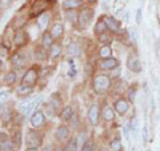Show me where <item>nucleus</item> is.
<instances>
[{
  "label": "nucleus",
  "mask_w": 160,
  "mask_h": 151,
  "mask_svg": "<svg viewBox=\"0 0 160 151\" xmlns=\"http://www.w3.org/2000/svg\"><path fill=\"white\" fill-rule=\"evenodd\" d=\"M67 52H68V55H71V56H78L79 55V47H78V44H71V46L68 47V49H67Z\"/></svg>",
  "instance_id": "nucleus-31"
},
{
  "label": "nucleus",
  "mask_w": 160,
  "mask_h": 151,
  "mask_svg": "<svg viewBox=\"0 0 160 151\" xmlns=\"http://www.w3.org/2000/svg\"><path fill=\"white\" fill-rule=\"evenodd\" d=\"M32 91H33V87L32 86H27V84H22L16 88L18 96H27V95L32 94Z\"/></svg>",
  "instance_id": "nucleus-15"
},
{
  "label": "nucleus",
  "mask_w": 160,
  "mask_h": 151,
  "mask_svg": "<svg viewBox=\"0 0 160 151\" xmlns=\"http://www.w3.org/2000/svg\"><path fill=\"white\" fill-rule=\"evenodd\" d=\"M49 107H51L55 112H59L60 107H62V100L60 98H58V95H53L51 98V102H49Z\"/></svg>",
  "instance_id": "nucleus-21"
},
{
  "label": "nucleus",
  "mask_w": 160,
  "mask_h": 151,
  "mask_svg": "<svg viewBox=\"0 0 160 151\" xmlns=\"http://www.w3.org/2000/svg\"><path fill=\"white\" fill-rule=\"evenodd\" d=\"M56 137L59 140H66L69 137V131L66 126H59L56 130Z\"/></svg>",
  "instance_id": "nucleus-19"
},
{
  "label": "nucleus",
  "mask_w": 160,
  "mask_h": 151,
  "mask_svg": "<svg viewBox=\"0 0 160 151\" xmlns=\"http://www.w3.org/2000/svg\"><path fill=\"white\" fill-rule=\"evenodd\" d=\"M129 130H131V133H133V135H136V131H138V119L133 118L131 120V123H129Z\"/></svg>",
  "instance_id": "nucleus-36"
},
{
  "label": "nucleus",
  "mask_w": 160,
  "mask_h": 151,
  "mask_svg": "<svg viewBox=\"0 0 160 151\" xmlns=\"http://www.w3.org/2000/svg\"><path fill=\"white\" fill-rule=\"evenodd\" d=\"M99 55H100V58H102V59L111 58V55H112V49H111V47H109L108 44H106V46H103L102 48H100Z\"/></svg>",
  "instance_id": "nucleus-24"
},
{
  "label": "nucleus",
  "mask_w": 160,
  "mask_h": 151,
  "mask_svg": "<svg viewBox=\"0 0 160 151\" xmlns=\"http://www.w3.org/2000/svg\"><path fill=\"white\" fill-rule=\"evenodd\" d=\"M48 19H49V16H48V13H46V12H44V13H42V15H40V16H39L38 22H39V27L42 28V29H43L44 27L47 26V22H48Z\"/></svg>",
  "instance_id": "nucleus-26"
},
{
  "label": "nucleus",
  "mask_w": 160,
  "mask_h": 151,
  "mask_svg": "<svg viewBox=\"0 0 160 151\" xmlns=\"http://www.w3.org/2000/svg\"><path fill=\"white\" fill-rule=\"evenodd\" d=\"M109 147H111L112 151H122V142L119 139H113L111 144H109Z\"/></svg>",
  "instance_id": "nucleus-32"
},
{
  "label": "nucleus",
  "mask_w": 160,
  "mask_h": 151,
  "mask_svg": "<svg viewBox=\"0 0 160 151\" xmlns=\"http://www.w3.org/2000/svg\"><path fill=\"white\" fill-rule=\"evenodd\" d=\"M42 100H43L42 96L35 98V99H31V100H27V102H24V103H22V104L19 106V111L22 112L23 115H28L35 107H38V106L42 103Z\"/></svg>",
  "instance_id": "nucleus-3"
},
{
  "label": "nucleus",
  "mask_w": 160,
  "mask_h": 151,
  "mask_svg": "<svg viewBox=\"0 0 160 151\" xmlns=\"http://www.w3.org/2000/svg\"><path fill=\"white\" fill-rule=\"evenodd\" d=\"M26 151H38V148H28V147H27Z\"/></svg>",
  "instance_id": "nucleus-43"
},
{
  "label": "nucleus",
  "mask_w": 160,
  "mask_h": 151,
  "mask_svg": "<svg viewBox=\"0 0 160 151\" xmlns=\"http://www.w3.org/2000/svg\"><path fill=\"white\" fill-rule=\"evenodd\" d=\"M95 32H96L98 35H102V34H104V32H107V29H108V26L106 24V22H104V19L103 18H100L98 22H96V24H95Z\"/></svg>",
  "instance_id": "nucleus-16"
},
{
  "label": "nucleus",
  "mask_w": 160,
  "mask_h": 151,
  "mask_svg": "<svg viewBox=\"0 0 160 151\" xmlns=\"http://www.w3.org/2000/svg\"><path fill=\"white\" fill-rule=\"evenodd\" d=\"M89 3H95V2H98V0H88Z\"/></svg>",
  "instance_id": "nucleus-45"
},
{
  "label": "nucleus",
  "mask_w": 160,
  "mask_h": 151,
  "mask_svg": "<svg viewBox=\"0 0 160 151\" xmlns=\"http://www.w3.org/2000/svg\"><path fill=\"white\" fill-rule=\"evenodd\" d=\"M93 16V11L89 8H83V11H80L79 16H78V22H79V26L82 28H86L88 27L89 22H91V19Z\"/></svg>",
  "instance_id": "nucleus-4"
},
{
  "label": "nucleus",
  "mask_w": 160,
  "mask_h": 151,
  "mask_svg": "<svg viewBox=\"0 0 160 151\" xmlns=\"http://www.w3.org/2000/svg\"><path fill=\"white\" fill-rule=\"evenodd\" d=\"M27 40H28V36H27V34L24 31H18L16 34H15L13 43H15V46L16 47H23L24 44L27 43Z\"/></svg>",
  "instance_id": "nucleus-12"
},
{
  "label": "nucleus",
  "mask_w": 160,
  "mask_h": 151,
  "mask_svg": "<svg viewBox=\"0 0 160 151\" xmlns=\"http://www.w3.org/2000/svg\"><path fill=\"white\" fill-rule=\"evenodd\" d=\"M6 140H8V138H7V135H4V134L2 133V142H6Z\"/></svg>",
  "instance_id": "nucleus-42"
},
{
  "label": "nucleus",
  "mask_w": 160,
  "mask_h": 151,
  "mask_svg": "<svg viewBox=\"0 0 160 151\" xmlns=\"http://www.w3.org/2000/svg\"><path fill=\"white\" fill-rule=\"evenodd\" d=\"M88 120H89V123L93 124V126H96L99 123V107H98V104L91 106V108L88 110Z\"/></svg>",
  "instance_id": "nucleus-9"
},
{
  "label": "nucleus",
  "mask_w": 160,
  "mask_h": 151,
  "mask_svg": "<svg viewBox=\"0 0 160 151\" xmlns=\"http://www.w3.org/2000/svg\"><path fill=\"white\" fill-rule=\"evenodd\" d=\"M36 80H38V71L35 68H29L22 79V84L35 86L36 84Z\"/></svg>",
  "instance_id": "nucleus-6"
},
{
  "label": "nucleus",
  "mask_w": 160,
  "mask_h": 151,
  "mask_svg": "<svg viewBox=\"0 0 160 151\" xmlns=\"http://www.w3.org/2000/svg\"><path fill=\"white\" fill-rule=\"evenodd\" d=\"M66 151H79L78 148V140L76 139H71L66 146Z\"/></svg>",
  "instance_id": "nucleus-27"
},
{
  "label": "nucleus",
  "mask_w": 160,
  "mask_h": 151,
  "mask_svg": "<svg viewBox=\"0 0 160 151\" xmlns=\"http://www.w3.org/2000/svg\"><path fill=\"white\" fill-rule=\"evenodd\" d=\"M82 6V0H64L63 8L64 9H75Z\"/></svg>",
  "instance_id": "nucleus-18"
},
{
  "label": "nucleus",
  "mask_w": 160,
  "mask_h": 151,
  "mask_svg": "<svg viewBox=\"0 0 160 151\" xmlns=\"http://www.w3.org/2000/svg\"><path fill=\"white\" fill-rule=\"evenodd\" d=\"M44 120H46V118H44V114L42 111H35L31 117V124L38 128L44 124Z\"/></svg>",
  "instance_id": "nucleus-10"
},
{
  "label": "nucleus",
  "mask_w": 160,
  "mask_h": 151,
  "mask_svg": "<svg viewBox=\"0 0 160 151\" xmlns=\"http://www.w3.org/2000/svg\"><path fill=\"white\" fill-rule=\"evenodd\" d=\"M35 56H36V59L39 60V62H43V60L47 59V52H46V48H36L35 49Z\"/></svg>",
  "instance_id": "nucleus-25"
},
{
  "label": "nucleus",
  "mask_w": 160,
  "mask_h": 151,
  "mask_svg": "<svg viewBox=\"0 0 160 151\" xmlns=\"http://www.w3.org/2000/svg\"><path fill=\"white\" fill-rule=\"evenodd\" d=\"M103 19L108 26V29H111L112 32H120V23L119 22H116L115 19L109 18V16H103Z\"/></svg>",
  "instance_id": "nucleus-13"
},
{
  "label": "nucleus",
  "mask_w": 160,
  "mask_h": 151,
  "mask_svg": "<svg viewBox=\"0 0 160 151\" xmlns=\"http://www.w3.org/2000/svg\"><path fill=\"white\" fill-rule=\"evenodd\" d=\"M43 151H52V150H51V148H48V147H47V148H44Z\"/></svg>",
  "instance_id": "nucleus-44"
},
{
  "label": "nucleus",
  "mask_w": 160,
  "mask_h": 151,
  "mask_svg": "<svg viewBox=\"0 0 160 151\" xmlns=\"http://www.w3.org/2000/svg\"><path fill=\"white\" fill-rule=\"evenodd\" d=\"M73 117V111H72V107H66L62 111V114H60V118H62V120H64V122H67V120H71Z\"/></svg>",
  "instance_id": "nucleus-23"
},
{
  "label": "nucleus",
  "mask_w": 160,
  "mask_h": 151,
  "mask_svg": "<svg viewBox=\"0 0 160 151\" xmlns=\"http://www.w3.org/2000/svg\"><path fill=\"white\" fill-rule=\"evenodd\" d=\"M80 151H92V144H91V143H89L88 140H87V142H86V144L83 146V147H82V150H80Z\"/></svg>",
  "instance_id": "nucleus-39"
},
{
  "label": "nucleus",
  "mask_w": 160,
  "mask_h": 151,
  "mask_svg": "<svg viewBox=\"0 0 160 151\" xmlns=\"http://www.w3.org/2000/svg\"><path fill=\"white\" fill-rule=\"evenodd\" d=\"M127 67L128 70H131L132 72H140L142 71V64L136 55H129L127 58Z\"/></svg>",
  "instance_id": "nucleus-7"
},
{
  "label": "nucleus",
  "mask_w": 160,
  "mask_h": 151,
  "mask_svg": "<svg viewBox=\"0 0 160 151\" xmlns=\"http://www.w3.org/2000/svg\"><path fill=\"white\" fill-rule=\"evenodd\" d=\"M113 107H115V110H116V112L118 114H120V115H124L127 111H128V102L126 99H118L116 102H115V104H113Z\"/></svg>",
  "instance_id": "nucleus-11"
},
{
  "label": "nucleus",
  "mask_w": 160,
  "mask_h": 151,
  "mask_svg": "<svg viewBox=\"0 0 160 151\" xmlns=\"http://www.w3.org/2000/svg\"><path fill=\"white\" fill-rule=\"evenodd\" d=\"M142 22V9H138V13H136V23L140 24Z\"/></svg>",
  "instance_id": "nucleus-40"
},
{
  "label": "nucleus",
  "mask_w": 160,
  "mask_h": 151,
  "mask_svg": "<svg viewBox=\"0 0 160 151\" xmlns=\"http://www.w3.org/2000/svg\"><path fill=\"white\" fill-rule=\"evenodd\" d=\"M127 95H128V100H129V102L133 103L135 102V95H136V90H135V88H129Z\"/></svg>",
  "instance_id": "nucleus-37"
},
{
  "label": "nucleus",
  "mask_w": 160,
  "mask_h": 151,
  "mask_svg": "<svg viewBox=\"0 0 160 151\" xmlns=\"http://www.w3.org/2000/svg\"><path fill=\"white\" fill-rule=\"evenodd\" d=\"M63 31H64L63 24H62V23H56V24H53V27L51 28L49 34H51V36H52L53 39H59V38L63 35Z\"/></svg>",
  "instance_id": "nucleus-14"
},
{
  "label": "nucleus",
  "mask_w": 160,
  "mask_h": 151,
  "mask_svg": "<svg viewBox=\"0 0 160 151\" xmlns=\"http://www.w3.org/2000/svg\"><path fill=\"white\" fill-rule=\"evenodd\" d=\"M102 115H103V118L107 120V122H111V120H113L115 119V112H113V110L109 107V106H106V107L103 108V112H102Z\"/></svg>",
  "instance_id": "nucleus-20"
},
{
  "label": "nucleus",
  "mask_w": 160,
  "mask_h": 151,
  "mask_svg": "<svg viewBox=\"0 0 160 151\" xmlns=\"http://www.w3.org/2000/svg\"><path fill=\"white\" fill-rule=\"evenodd\" d=\"M109 86H111V80L107 75H96L93 79V90L96 91L98 94H104L106 91H108Z\"/></svg>",
  "instance_id": "nucleus-1"
},
{
  "label": "nucleus",
  "mask_w": 160,
  "mask_h": 151,
  "mask_svg": "<svg viewBox=\"0 0 160 151\" xmlns=\"http://www.w3.org/2000/svg\"><path fill=\"white\" fill-rule=\"evenodd\" d=\"M99 40L102 43H104V44H108V43H111V36H109L107 32H104L102 35H99Z\"/></svg>",
  "instance_id": "nucleus-35"
},
{
  "label": "nucleus",
  "mask_w": 160,
  "mask_h": 151,
  "mask_svg": "<svg viewBox=\"0 0 160 151\" xmlns=\"http://www.w3.org/2000/svg\"><path fill=\"white\" fill-rule=\"evenodd\" d=\"M42 43H43V47L44 48H51L53 46V38L51 36V34H49V32H44L43 39H42Z\"/></svg>",
  "instance_id": "nucleus-22"
},
{
  "label": "nucleus",
  "mask_w": 160,
  "mask_h": 151,
  "mask_svg": "<svg viewBox=\"0 0 160 151\" xmlns=\"http://www.w3.org/2000/svg\"><path fill=\"white\" fill-rule=\"evenodd\" d=\"M60 52H62V48H60V46H58V44H53V46L49 48V54H51V58H58Z\"/></svg>",
  "instance_id": "nucleus-28"
},
{
  "label": "nucleus",
  "mask_w": 160,
  "mask_h": 151,
  "mask_svg": "<svg viewBox=\"0 0 160 151\" xmlns=\"http://www.w3.org/2000/svg\"><path fill=\"white\" fill-rule=\"evenodd\" d=\"M142 135H143V143L146 144L148 142V130H147V126H144V127H143Z\"/></svg>",
  "instance_id": "nucleus-38"
},
{
  "label": "nucleus",
  "mask_w": 160,
  "mask_h": 151,
  "mask_svg": "<svg viewBox=\"0 0 160 151\" xmlns=\"http://www.w3.org/2000/svg\"><path fill=\"white\" fill-rule=\"evenodd\" d=\"M13 142L11 140H6V142H2V148L0 151H13Z\"/></svg>",
  "instance_id": "nucleus-29"
},
{
  "label": "nucleus",
  "mask_w": 160,
  "mask_h": 151,
  "mask_svg": "<svg viewBox=\"0 0 160 151\" xmlns=\"http://www.w3.org/2000/svg\"><path fill=\"white\" fill-rule=\"evenodd\" d=\"M12 142H13V144L16 146V147H19V146L22 144V133H20V131L15 133V134H13V140H12Z\"/></svg>",
  "instance_id": "nucleus-34"
},
{
  "label": "nucleus",
  "mask_w": 160,
  "mask_h": 151,
  "mask_svg": "<svg viewBox=\"0 0 160 151\" xmlns=\"http://www.w3.org/2000/svg\"><path fill=\"white\" fill-rule=\"evenodd\" d=\"M56 151H62V150H56Z\"/></svg>",
  "instance_id": "nucleus-46"
},
{
  "label": "nucleus",
  "mask_w": 160,
  "mask_h": 151,
  "mask_svg": "<svg viewBox=\"0 0 160 151\" xmlns=\"http://www.w3.org/2000/svg\"><path fill=\"white\" fill-rule=\"evenodd\" d=\"M43 143V139L40 137V134H38L36 131L33 130H29L27 133V137H26V144L28 148H38L40 147Z\"/></svg>",
  "instance_id": "nucleus-2"
},
{
  "label": "nucleus",
  "mask_w": 160,
  "mask_h": 151,
  "mask_svg": "<svg viewBox=\"0 0 160 151\" xmlns=\"http://www.w3.org/2000/svg\"><path fill=\"white\" fill-rule=\"evenodd\" d=\"M86 138H87V137H86V134H84V133H82V134H80L79 137H78L76 140H78V148H79V151L82 150V147H83L84 144H86V142H87Z\"/></svg>",
  "instance_id": "nucleus-33"
},
{
  "label": "nucleus",
  "mask_w": 160,
  "mask_h": 151,
  "mask_svg": "<svg viewBox=\"0 0 160 151\" xmlns=\"http://www.w3.org/2000/svg\"><path fill=\"white\" fill-rule=\"evenodd\" d=\"M49 3L47 0H35L32 7H31V16H36V15H42L48 8Z\"/></svg>",
  "instance_id": "nucleus-5"
},
{
  "label": "nucleus",
  "mask_w": 160,
  "mask_h": 151,
  "mask_svg": "<svg viewBox=\"0 0 160 151\" xmlns=\"http://www.w3.org/2000/svg\"><path fill=\"white\" fill-rule=\"evenodd\" d=\"M4 82H6L7 84H13L15 82H16V74L15 72H8L7 75H6V78H4Z\"/></svg>",
  "instance_id": "nucleus-30"
},
{
  "label": "nucleus",
  "mask_w": 160,
  "mask_h": 151,
  "mask_svg": "<svg viewBox=\"0 0 160 151\" xmlns=\"http://www.w3.org/2000/svg\"><path fill=\"white\" fill-rule=\"evenodd\" d=\"M11 63L16 67H23V66H26V58L22 54H15L11 58Z\"/></svg>",
  "instance_id": "nucleus-17"
},
{
  "label": "nucleus",
  "mask_w": 160,
  "mask_h": 151,
  "mask_svg": "<svg viewBox=\"0 0 160 151\" xmlns=\"http://www.w3.org/2000/svg\"><path fill=\"white\" fill-rule=\"evenodd\" d=\"M99 67L104 70V71H108V70H113L118 67V60L115 58H107V59H102L99 62Z\"/></svg>",
  "instance_id": "nucleus-8"
},
{
  "label": "nucleus",
  "mask_w": 160,
  "mask_h": 151,
  "mask_svg": "<svg viewBox=\"0 0 160 151\" xmlns=\"http://www.w3.org/2000/svg\"><path fill=\"white\" fill-rule=\"evenodd\" d=\"M7 55V49H4V44H2V56H6Z\"/></svg>",
  "instance_id": "nucleus-41"
}]
</instances>
